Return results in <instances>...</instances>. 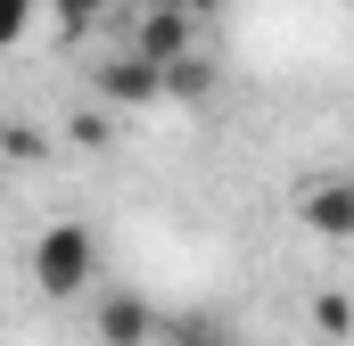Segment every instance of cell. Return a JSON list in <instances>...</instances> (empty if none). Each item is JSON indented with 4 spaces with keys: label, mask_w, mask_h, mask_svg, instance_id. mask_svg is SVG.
<instances>
[{
    "label": "cell",
    "mask_w": 354,
    "mask_h": 346,
    "mask_svg": "<svg viewBox=\"0 0 354 346\" xmlns=\"http://www.w3.org/2000/svg\"><path fill=\"white\" fill-rule=\"evenodd\" d=\"M33 17H41V0H0V50H17L33 33Z\"/></svg>",
    "instance_id": "obj_10"
},
{
    "label": "cell",
    "mask_w": 354,
    "mask_h": 346,
    "mask_svg": "<svg viewBox=\"0 0 354 346\" xmlns=\"http://www.w3.org/2000/svg\"><path fill=\"white\" fill-rule=\"evenodd\" d=\"M124 50H132V58H149V66L165 75L174 58L198 50V25L181 17L174 0H140V8H132V25H124Z\"/></svg>",
    "instance_id": "obj_2"
},
{
    "label": "cell",
    "mask_w": 354,
    "mask_h": 346,
    "mask_svg": "<svg viewBox=\"0 0 354 346\" xmlns=\"http://www.w3.org/2000/svg\"><path fill=\"white\" fill-rule=\"evenodd\" d=\"M313 330H322V338H354V297L346 289H322V297H313Z\"/></svg>",
    "instance_id": "obj_9"
},
{
    "label": "cell",
    "mask_w": 354,
    "mask_h": 346,
    "mask_svg": "<svg viewBox=\"0 0 354 346\" xmlns=\"http://www.w3.org/2000/svg\"><path fill=\"white\" fill-rule=\"evenodd\" d=\"M50 8V25H58V42H83V33H99L124 0H41Z\"/></svg>",
    "instance_id": "obj_7"
},
{
    "label": "cell",
    "mask_w": 354,
    "mask_h": 346,
    "mask_svg": "<svg viewBox=\"0 0 354 346\" xmlns=\"http://www.w3.org/2000/svg\"><path fill=\"white\" fill-rule=\"evenodd\" d=\"M25 272H33V289L50 305H83L91 289H99V239H91V223H41Z\"/></svg>",
    "instance_id": "obj_1"
},
{
    "label": "cell",
    "mask_w": 354,
    "mask_h": 346,
    "mask_svg": "<svg viewBox=\"0 0 354 346\" xmlns=\"http://www.w3.org/2000/svg\"><path fill=\"white\" fill-rule=\"evenodd\" d=\"M288 215L313 239H354V173H305L288 190Z\"/></svg>",
    "instance_id": "obj_3"
},
{
    "label": "cell",
    "mask_w": 354,
    "mask_h": 346,
    "mask_svg": "<svg viewBox=\"0 0 354 346\" xmlns=\"http://www.w3.org/2000/svg\"><path fill=\"white\" fill-rule=\"evenodd\" d=\"M181 17H189V25H206V17H223V8H231V0H174Z\"/></svg>",
    "instance_id": "obj_11"
},
{
    "label": "cell",
    "mask_w": 354,
    "mask_h": 346,
    "mask_svg": "<svg viewBox=\"0 0 354 346\" xmlns=\"http://www.w3.org/2000/svg\"><path fill=\"white\" fill-rule=\"evenodd\" d=\"M91 338H99V346H149V338H157V305H149L140 289H99Z\"/></svg>",
    "instance_id": "obj_5"
},
{
    "label": "cell",
    "mask_w": 354,
    "mask_h": 346,
    "mask_svg": "<svg viewBox=\"0 0 354 346\" xmlns=\"http://www.w3.org/2000/svg\"><path fill=\"white\" fill-rule=\"evenodd\" d=\"M174 346H248V338H239L214 305H198V313H181V322H174Z\"/></svg>",
    "instance_id": "obj_8"
},
{
    "label": "cell",
    "mask_w": 354,
    "mask_h": 346,
    "mask_svg": "<svg viewBox=\"0 0 354 346\" xmlns=\"http://www.w3.org/2000/svg\"><path fill=\"white\" fill-rule=\"evenodd\" d=\"M91 91H99V107H165V75L149 58H132L124 42H115V58L91 66Z\"/></svg>",
    "instance_id": "obj_4"
},
{
    "label": "cell",
    "mask_w": 354,
    "mask_h": 346,
    "mask_svg": "<svg viewBox=\"0 0 354 346\" xmlns=\"http://www.w3.org/2000/svg\"><path fill=\"white\" fill-rule=\"evenodd\" d=\"M206 91H214V58H206V50H189V58L165 66V107H198Z\"/></svg>",
    "instance_id": "obj_6"
}]
</instances>
